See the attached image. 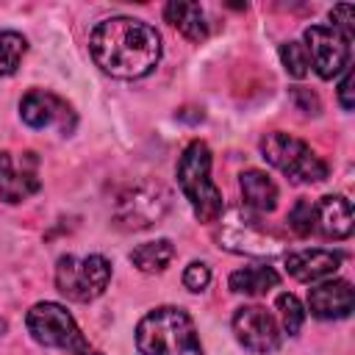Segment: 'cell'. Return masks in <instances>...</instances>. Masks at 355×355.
I'll return each instance as SVG.
<instances>
[{
	"label": "cell",
	"mask_w": 355,
	"mask_h": 355,
	"mask_svg": "<svg viewBox=\"0 0 355 355\" xmlns=\"http://www.w3.org/2000/svg\"><path fill=\"white\" fill-rule=\"evenodd\" d=\"M25 327L42 347L67 349L72 355H100L78 330L72 313L58 302H36L25 316Z\"/></svg>",
	"instance_id": "cell-5"
},
{
	"label": "cell",
	"mask_w": 355,
	"mask_h": 355,
	"mask_svg": "<svg viewBox=\"0 0 355 355\" xmlns=\"http://www.w3.org/2000/svg\"><path fill=\"white\" fill-rule=\"evenodd\" d=\"M280 61H283V67L291 78H305L308 69H311V61H308V53H305L302 42H283L280 44Z\"/></svg>",
	"instance_id": "cell-22"
},
{
	"label": "cell",
	"mask_w": 355,
	"mask_h": 355,
	"mask_svg": "<svg viewBox=\"0 0 355 355\" xmlns=\"http://www.w3.org/2000/svg\"><path fill=\"white\" fill-rule=\"evenodd\" d=\"M239 189L244 197V205L255 214H269L277 205V186L275 180L261 169H247L239 175Z\"/></svg>",
	"instance_id": "cell-16"
},
{
	"label": "cell",
	"mask_w": 355,
	"mask_h": 355,
	"mask_svg": "<svg viewBox=\"0 0 355 355\" xmlns=\"http://www.w3.org/2000/svg\"><path fill=\"white\" fill-rule=\"evenodd\" d=\"M330 25L352 39V6H333L330 8Z\"/></svg>",
	"instance_id": "cell-25"
},
{
	"label": "cell",
	"mask_w": 355,
	"mask_h": 355,
	"mask_svg": "<svg viewBox=\"0 0 355 355\" xmlns=\"http://www.w3.org/2000/svg\"><path fill=\"white\" fill-rule=\"evenodd\" d=\"M208 283H211V269H208V263L191 261V263L183 269V286H186L189 291L200 294V291L208 288Z\"/></svg>",
	"instance_id": "cell-24"
},
{
	"label": "cell",
	"mask_w": 355,
	"mask_h": 355,
	"mask_svg": "<svg viewBox=\"0 0 355 355\" xmlns=\"http://www.w3.org/2000/svg\"><path fill=\"white\" fill-rule=\"evenodd\" d=\"M349 42L352 39L344 36L341 31H336L333 25L305 28V53L322 80H330V78L341 75L344 69H349V55H352Z\"/></svg>",
	"instance_id": "cell-9"
},
{
	"label": "cell",
	"mask_w": 355,
	"mask_h": 355,
	"mask_svg": "<svg viewBox=\"0 0 355 355\" xmlns=\"http://www.w3.org/2000/svg\"><path fill=\"white\" fill-rule=\"evenodd\" d=\"M341 261L344 255L336 250H322V247L297 250V252H286V272L300 283H322L338 272Z\"/></svg>",
	"instance_id": "cell-13"
},
{
	"label": "cell",
	"mask_w": 355,
	"mask_h": 355,
	"mask_svg": "<svg viewBox=\"0 0 355 355\" xmlns=\"http://www.w3.org/2000/svg\"><path fill=\"white\" fill-rule=\"evenodd\" d=\"M352 225H355V219H352V205L347 197L327 194L313 202V233L341 241L352 233Z\"/></svg>",
	"instance_id": "cell-15"
},
{
	"label": "cell",
	"mask_w": 355,
	"mask_h": 355,
	"mask_svg": "<svg viewBox=\"0 0 355 355\" xmlns=\"http://www.w3.org/2000/svg\"><path fill=\"white\" fill-rule=\"evenodd\" d=\"M111 283V261L105 255H61L55 263V288L72 302L97 300Z\"/></svg>",
	"instance_id": "cell-7"
},
{
	"label": "cell",
	"mask_w": 355,
	"mask_h": 355,
	"mask_svg": "<svg viewBox=\"0 0 355 355\" xmlns=\"http://www.w3.org/2000/svg\"><path fill=\"white\" fill-rule=\"evenodd\" d=\"M291 94H294V100L300 103V108L305 111V114H319V100H316V94H311L308 89H291Z\"/></svg>",
	"instance_id": "cell-27"
},
{
	"label": "cell",
	"mask_w": 355,
	"mask_h": 355,
	"mask_svg": "<svg viewBox=\"0 0 355 355\" xmlns=\"http://www.w3.org/2000/svg\"><path fill=\"white\" fill-rule=\"evenodd\" d=\"M288 227L297 236H311L313 233V202L311 200H297L294 208L288 211Z\"/></svg>",
	"instance_id": "cell-23"
},
{
	"label": "cell",
	"mask_w": 355,
	"mask_h": 355,
	"mask_svg": "<svg viewBox=\"0 0 355 355\" xmlns=\"http://www.w3.org/2000/svg\"><path fill=\"white\" fill-rule=\"evenodd\" d=\"M233 333L239 344L255 355H269L280 347L283 330L280 322L261 305H241L233 313Z\"/></svg>",
	"instance_id": "cell-10"
},
{
	"label": "cell",
	"mask_w": 355,
	"mask_h": 355,
	"mask_svg": "<svg viewBox=\"0 0 355 355\" xmlns=\"http://www.w3.org/2000/svg\"><path fill=\"white\" fill-rule=\"evenodd\" d=\"M355 294L347 280H322L308 291V311L316 319H347L352 313Z\"/></svg>",
	"instance_id": "cell-14"
},
{
	"label": "cell",
	"mask_w": 355,
	"mask_h": 355,
	"mask_svg": "<svg viewBox=\"0 0 355 355\" xmlns=\"http://www.w3.org/2000/svg\"><path fill=\"white\" fill-rule=\"evenodd\" d=\"M261 155L294 183H319L327 178V164L297 136L272 130L261 139Z\"/></svg>",
	"instance_id": "cell-6"
},
{
	"label": "cell",
	"mask_w": 355,
	"mask_h": 355,
	"mask_svg": "<svg viewBox=\"0 0 355 355\" xmlns=\"http://www.w3.org/2000/svg\"><path fill=\"white\" fill-rule=\"evenodd\" d=\"M277 316H280V324H283V333H288V336H297L300 333V327H302V322H305V308H302V302L294 297V294H288V291H283L280 297H277Z\"/></svg>",
	"instance_id": "cell-21"
},
{
	"label": "cell",
	"mask_w": 355,
	"mask_h": 355,
	"mask_svg": "<svg viewBox=\"0 0 355 355\" xmlns=\"http://www.w3.org/2000/svg\"><path fill=\"white\" fill-rule=\"evenodd\" d=\"M338 103H341L344 111L355 108V100H352V69H344V78L338 83Z\"/></svg>",
	"instance_id": "cell-26"
},
{
	"label": "cell",
	"mask_w": 355,
	"mask_h": 355,
	"mask_svg": "<svg viewBox=\"0 0 355 355\" xmlns=\"http://www.w3.org/2000/svg\"><path fill=\"white\" fill-rule=\"evenodd\" d=\"M216 222H219L216 241L227 252L252 255V258H272V255L286 250V241L275 230H269L261 222V216L250 208H230Z\"/></svg>",
	"instance_id": "cell-4"
},
{
	"label": "cell",
	"mask_w": 355,
	"mask_h": 355,
	"mask_svg": "<svg viewBox=\"0 0 355 355\" xmlns=\"http://www.w3.org/2000/svg\"><path fill=\"white\" fill-rule=\"evenodd\" d=\"M164 17L189 42H205L208 39V22H205V11L200 8V3L172 0L164 6Z\"/></svg>",
	"instance_id": "cell-17"
},
{
	"label": "cell",
	"mask_w": 355,
	"mask_h": 355,
	"mask_svg": "<svg viewBox=\"0 0 355 355\" xmlns=\"http://www.w3.org/2000/svg\"><path fill=\"white\" fill-rule=\"evenodd\" d=\"M136 347L141 355H205L194 319L178 305H158L136 324Z\"/></svg>",
	"instance_id": "cell-2"
},
{
	"label": "cell",
	"mask_w": 355,
	"mask_h": 355,
	"mask_svg": "<svg viewBox=\"0 0 355 355\" xmlns=\"http://www.w3.org/2000/svg\"><path fill=\"white\" fill-rule=\"evenodd\" d=\"M280 283V275L266 266V263H255V266H241L227 277L230 291L244 294V297H261L266 291H272Z\"/></svg>",
	"instance_id": "cell-18"
},
{
	"label": "cell",
	"mask_w": 355,
	"mask_h": 355,
	"mask_svg": "<svg viewBox=\"0 0 355 355\" xmlns=\"http://www.w3.org/2000/svg\"><path fill=\"white\" fill-rule=\"evenodd\" d=\"M178 186L202 225H214L222 216L225 202L222 191L211 180V150L205 141L194 139L191 144H186L178 161Z\"/></svg>",
	"instance_id": "cell-3"
},
{
	"label": "cell",
	"mask_w": 355,
	"mask_h": 355,
	"mask_svg": "<svg viewBox=\"0 0 355 355\" xmlns=\"http://www.w3.org/2000/svg\"><path fill=\"white\" fill-rule=\"evenodd\" d=\"M28 53V39L17 31H0V78L11 75Z\"/></svg>",
	"instance_id": "cell-20"
},
{
	"label": "cell",
	"mask_w": 355,
	"mask_h": 355,
	"mask_svg": "<svg viewBox=\"0 0 355 355\" xmlns=\"http://www.w3.org/2000/svg\"><path fill=\"white\" fill-rule=\"evenodd\" d=\"M19 116L28 128L44 130V128H61V133H69L75 128V111L67 100H61L53 92L31 89L19 103Z\"/></svg>",
	"instance_id": "cell-11"
},
{
	"label": "cell",
	"mask_w": 355,
	"mask_h": 355,
	"mask_svg": "<svg viewBox=\"0 0 355 355\" xmlns=\"http://www.w3.org/2000/svg\"><path fill=\"white\" fill-rule=\"evenodd\" d=\"M175 258V247L169 239H155V241H144L139 244L133 252H130V263L139 269V272H164Z\"/></svg>",
	"instance_id": "cell-19"
},
{
	"label": "cell",
	"mask_w": 355,
	"mask_h": 355,
	"mask_svg": "<svg viewBox=\"0 0 355 355\" xmlns=\"http://www.w3.org/2000/svg\"><path fill=\"white\" fill-rule=\"evenodd\" d=\"M166 211H169V191L158 180L155 183L144 180L119 197L114 222L122 230H144V227L155 225Z\"/></svg>",
	"instance_id": "cell-8"
},
{
	"label": "cell",
	"mask_w": 355,
	"mask_h": 355,
	"mask_svg": "<svg viewBox=\"0 0 355 355\" xmlns=\"http://www.w3.org/2000/svg\"><path fill=\"white\" fill-rule=\"evenodd\" d=\"M39 178H36V155L22 153V161H14L11 153H0V197L6 202H22L31 194L39 191Z\"/></svg>",
	"instance_id": "cell-12"
},
{
	"label": "cell",
	"mask_w": 355,
	"mask_h": 355,
	"mask_svg": "<svg viewBox=\"0 0 355 355\" xmlns=\"http://www.w3.org/2000/svg\"><path fill=\"white\" fill-rule=\"evenodd\" d=\"M94 64L122 80L150 75L161 61V36L153 25L133 17H111L94 25L89 36Z\"/></svg>",
	"instance_id": "cell-1"
}]
</instances>
